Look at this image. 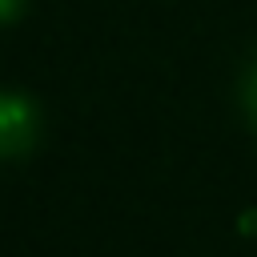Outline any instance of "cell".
<instances>
[{"label":"cell","mask_w":257,"mask_h":257,"mask_svg":"<svg viewBox=\"0 0 257 257\" xmlns=\"http://www.w3.org/2000/svg\"><path fill=\"white\" fill-rule=\"evenodd\" d=\"M36 128H40L36 104L20 92H0V161L28 153L36 141Z\"/></svg>","instance_id":"1"},{"label":"cell","mask_w":257,"mask_h":257,"mask_svg":"<svg viewBox=\"0 0 257 257\" xmlns=\"http://www.w3.org/2000/svg\"><path fill=\"white\" fill-rule=\"evenodd\" d=\"M241 100H245V112H249V120L257 124V60L249 64V72H245V84H241Z\"/></svg>","instance_id":"2"},{"label":"cell","mask_w":257,"mask_h":257,"mask_svg":"<svg viewBox=\"0 0 257 257\" xmlns=\"http://www.w3.org/2000/svg\"><path fill=\"white\" fill-rule=\"evenodd\" d=\"M24 12V0H0V24H8V20H16Z\"/></svg>","instance_id":"3"}]
</instances>
